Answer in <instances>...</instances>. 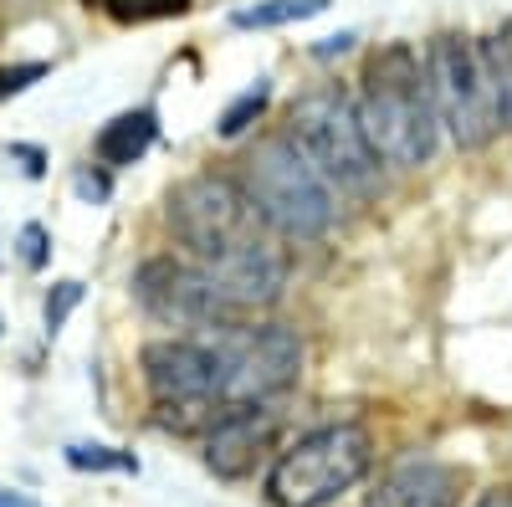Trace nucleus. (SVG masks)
I'll return each mask as SVG.
<instances>
[{
  "label": "nucleus",
  "mask_w": 512,
  "mask_h": 507,
  "mask_svg": "<svg viewBox=\"0 0 512 507\" xmlns=\"http://www.w3.org/2000/svg\"><path fill=\"white\" fill-rule=\"evenodd\" d=\"M359 123L374 144V154L395 169H420L436 159L441 144V113L431 98V77L415 47L384 41L364 57L359 88H354Z\"/></svg>",
  "instance_id": "2"
},
{
  "label": "nucleus",
  "mask_w": 512,
  "mask_h": 507,
  "mask_svg": "<svg viewBox=\"0 0 512 507\" xmlns=\"http://www.w3.org/2000/svg\"><path fill=\"white\" fill-rule=\"evenodd\" d=\"M277 426H282V415L272 410V400L267 405H231L216 426L205 431V467L226 482L246 477L256 467V456L272 451Z\"/></svg>",
  "instance_id": "10"
},
{
  "label": "nucleus",
  "mask_w": 512,
  "mask_h": 507,
  "mask_svg": "<svg viewBox=\"0 0 512 507\" xmlns=\"http://www.w3.org/2000/svg\"><path fill=\"white\" fill-rule=\"evenodd\" d=\"M425 77H431V98L441 113V129L456 139V149H487L497 139V98H492V77L482 41L466 31H436L425 41Z\"/></svg>",
  "instance_id": "7"
},
{
  "label": "nucleus",
  "mask_w": 512,
  "mask_h": 507,
  "mask_svg": "<svg viewBox=\"0 0 512 507\" xmlns=\"http://www.w3.org/2000/svg\"><path fill=\"white\" fill-rule=\"evenodd\" d=\"M128 287H134V303L164 328L205 333V328H221V323L241 318L226 303V292L216 287V277L205 267H195L190 257H149Z\"/></svg>",
  "instance_id": "9"
},
{
  "label": "nucleus",
  "mask_w": 512,
  "mask_h": 507,
  "mask_svg": "<svg viewBox=\"0 0 512 507\" xmlns=\"http://www.w3.org/2000/svg\"><path fill=\"white\" fill-rule=\"evenodd\" d=\"M67 467L77 472H139V461L113 446H67Z\"/></svg>",
  "instance_id": "17"
},
{
  "label": "nucleus",
  "mask_w": 512,
  "mask_h": 507,
  "mask_svg": "<svg viewBox=\"0 0 512 507\" xmlns=\"http://www.w3.org/2000/svg\"><path fill=\"white\" fill-rule=\"evenodd\" d=\"M36 77H47V62H21V67H0V103L26 93Z\"/></svg>",
  "instance_id": "19"
},
{
  "label": "nucleus",
  "mask_w": 512,
  "mask_h": 507,
  "mask_svg": "<svg viewBox=\"0 0 512 507\" xmlns=\"http://www.w3.org/2000/svg\"><path fill=\"white\" fill-rule=\"evenodd\" d=\"M103 16H113L118 26H149V21H175L185 16L195 0H88Z\"/></svg>",
  "instance_id": "15"
},
{
  "label": "nucleus",
  "mask_w": 512,
  "mask_h": 507,
  "mask_svg": "<svg viewBox=\"0 0 512 507\" xmlns=\"http://www.w3.org/2000/svg\"><path fill=\"white\" fill-rule=\"evenodd\" d=\"M328 11V0H256V6L236 11L231 21L241 31H272V26H297V21H313Z\"/></svg>",
  "instance_id": "14"
},
{
  "label": "nucleus",
  "mask_w": 512,
  "mask_h": 507,
  "mask_svg": "<svg viewBox=\"0 0 512 507\" xmlns=\"http://www.w3.org/2000/svg\"><path fill=\"white\" fill-rule=\"evenodd\" d=\"M0 507H36L26 492H6V487H0Z\"/></svg>",
  "instance_id": "23"
},
{
  "label": "nucleus",
  "mask_w": 512,
  "mask_h": 507,
  "mask_svg": "<svg viewBox=\"0 0 512 507\" xmlns=\"http://www.w3.org/2000/svg\"><path fill=\"white\" fill-rule=\"evenodd\" d=\"M241 190L282 241H318L333 226L338 190L318 175V164L287 134L262 139L241 159Z\"/></svg>",
  "instance_id": "3"
},
{
  "label": "nucleus",
  "mask_w": 512,
  "mask_h": 507,
  "mask_svg": "<svg viewBox=\"0 0 512 507\" xmlns=\"http://www.w3.org/2000/svg\"><path fill=\"white\" fill-rule=\"evenodd\" d=\"M267 103H272V82L262 77V82H256V88H246V93H241V98H236V103H231V108L221 113L216 134H221V139H241V134L251 129V123L267 113Z\"/></svg>",
  "instance_id": "16"
},
{
  "label": "nucleus",
  "mask_w": 512,
  "mask_h": 507,
  "mask_svg": "<svg viewBox=\"0 0 512 507\" xmlns=\"http://www.w3.org/2000/svg\"><path fill=\"white\" fill-rule=\"evenodd\" d=\"M487 77H492V98H497V123L512 134V16L482 41Z\"/></svg>",
  "instance_id": "13"
},
{
  "label": "nucleus",
  "mask_w": 512,
  "mask_h": 507,
  "mask_svg": "<svg viewBox=\"0 0 512 507\" xmlns=\"http://www.w3.org/2000/svg\"><path fill=\"white\" fill-rule=\"evenodd\" d=\"M364 507H461V472L431 456H405L374 482Z\"/></svg>",
  "instance_id": "11"
},
{
  "label": "nucleus",
  "mask_w": 512,
  "mask_h": 507,
  "mask_svg": "<svg viewBox=\"0 0 512 507\" xmlns=\"http://www.w3.org/2000/svg\"><path fill=\"white\" fill-rule=\"evenodd\" d=\"M108 175H88V169H82V175H77V195L82 200H108Z\"/></svg>",
  "instance_id": "21"
},
{
  "label": "nucleus",
  "mask_w": 512,
  "mask_h": 507,
  "mask_svg": "<svg viewBox=\"0 0 512 507\" xmlns=\"http://www.w3.org/2000/svg\"><path fill=\"white\" fill-rule=\"evenodd\" d=\"M144 385H149V400L159 410L164 431H180V436L210 431L226 415L216 359H210L200 333L154 338V344H144Z\"/></svg>",
  "instance_id": "8"
},
{
  "label": "nucleus",
  "mask_w": 512,
  "mask_h": 507,
  "mask_svg": "<svg viewBox=\"0 0 512 507\" xmlns=\"http://www.w3.org/2000/svg\"><path fill=\"white\" fill-rule=\"evenodd\" d=\"M154 139H159L154 108H128V113H113V118L103 123L98 139H93V149H98L103 169H123V164H139Z\"/></svg>",
  "instance_id": "12"
},
{
  "label": "nucleus",
  "mask_w": 512,
  "mask_h": 507,
  "mask_svg": "<svg viewBox=\"0 0 512 507\" xmlns=\"http://www.w3.org/2000/svg\"><path fill=\"white\" fill-rule=\"evenodd\" d=\"M21 262H26L31 272L47 262V231H41V226H21Z\"/></svg>",
  "instance_id": "20"
},
{
  "label": "nucleus",
  "mask_w": 512,
  "mask_h": 507,
  "mask_svg": "<svg viewBox=\"0 0 512 507\" xmlns=\"http://www.w3.org/2000/svg\"><path fill=\"white\" fill-rule=\"evenodd\" d=\"M205 349L216 359V379H221V400L231 405H267L282 390L297 385L303 374V338L287 323L272 318H236L221 328H205Z\"/></svg>",
  "instance_id": "5"
},
{
  "label": "nucleus",
  "mask_w": 512,
  "mask_h": 507,
  "mask_svg": "<svg viewBox=\"0 0 512 507\" xmlns=\"http://www.w3.org/2000/svg\"><path fill=\"white\" fill-rule=\"evenodd\" d=\"M374 467L369 431L354 420L338 426H318L308 436H297L267 472V497L277 507H328L349 487H359Z\"/></svg>",
  "instance_id": "6"
},
{
  "label": "nucleus",
  "mask_w": 512,
  "mask_h": 507,
  "mask_svg": "<svg viewBox=\"0 0 512 507\" xmlns=\"http://www.w3.org/2000/svg\"><path fill=\"white\" fill-rule=\"evenodd\" d=\"M287 139L318 164V175L338 195H379L384 159L374 154V144L364 134L349 88H338V82L308 88L287 113Z\"/></svg>",
  "instance_id": "4"
},
{
  "label": "nucleus",
  "mask_w": 512,
  "mask_h": 507,
  "mask_svg": "<svg viewBox=\"0 0 512 507\" xmlns=\"http://www.w3.org/2000/svg\"><path fill=\"white\" fill-rule=\"evenodd\" d=\"M472 507H512V487H492V492H482Z\"/></svg>",
  "instance_id": "22"
},
{
  "label": "nucleus",
  "mask_w": 512,
  "mask_h": 507,
  "mask_svg": "<svg viewBox=\"0 0 512 507\" xmlns=\"http://www.w3.org/2000/svg\"><path fill=\"white\" fill-rule=\"evenodd\" d=\"M77 303H82V282H57V287L47 292V333H57Z\"/></svg>",
  "instance_id": "18"
},
{
  "label": "nucleus",
  "mask_w": 512,
  "mask_h": 507,
  "mask_svg": "<svg viewBox=\"0 0 512 507\" xmlns=\"http://www.w3.org/2000/svg\"><path fill=\"white\" fill-rule=\"evenodd\" d=\"M164 221L185 246V257L216 277V287L226 292V303L241 318L262 313L282 298L287 287V251L277 246L282 236L256 216L241 180L200 169V175L169 190Z\"/></svg>",
  "instance_id": "1"
}]
</instances>
